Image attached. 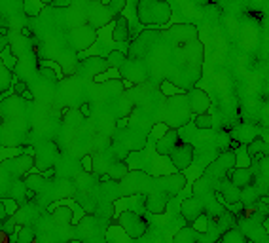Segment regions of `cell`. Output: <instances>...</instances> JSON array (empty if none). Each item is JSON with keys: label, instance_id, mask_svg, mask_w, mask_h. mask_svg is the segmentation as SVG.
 Segmentation results:
<instances>
[{"label": "cell", "instance_id": "obj_1", "mask_svg": "<svg viewBox=\"0 0 269 243\" xmlns=\"http://www.w3.org/2000/svg\"><path fill=\"white\" fill-rule=\"evenodd\" d=\"M157 120L159 124H165L171 130H182L188 124H192L194 116L190 109L188 93H177L173 97H163L161 107L157 109Z\"/></svg>", "mask_w": 269, "mask_h": 243}, {"label": "cell", "instance_id": "obj_2", "mask_svg": "<svg viewBox=\"0 0 269 243\" xmlns=\"http://www.w3.org/2000/svg\"><path fill=\"white\" fill-rule=\"evenodd\" d=\"M134 16L142 27H161L171 19L173 8L165 0H140L134 6Z\"/></svg>", "mask_w": 269, "mask_h": 243}, {"label": "cell", "instance_id": "obj_3", "mask_svg": "<svg viewBox=\"0 0 269 243\" xmlns=\"http://www.w3.org/2000/svg\"><path fill=\"white\" fill-rule=\"evenodd\" d=\"M120 190L123 198H136V196H150L156 190V178L150 177L144 171L131 169L129 175L120 182Z\"/></svg>", "mask_w": 269, "mask_h": 243}, {"label": "cell", "instance_id": "obj_4", "mask_svg": "<svg viewBox=\"0 0 269 243\" xmlns=\"http://www.w3.org/2000/svg\"><path fill=\"white\" fill-rule=\"evenodd\" d=\"M161 31L156 29H146L142 31L133 42L127 48V55L129 59H136V61H148L152 57V53L156 51L157 44L161 40Z\"/></svg>", "mask_w": 269, "mask_h": 243}, {"label": "cell", "instance_id": "obj_5", "mask_svg": "<svg viewBox=\"0 0 269 243\" xmlns=\"http://www.w3.org/2000/svg\"><path fill=\"white\" fill-rule=\"evenodd\" d=\"M235 167H237V152L235 150H227V152H222L203 171L201 177H205L209 182H212L216 192H218V182L227 177Z\"/></svg>", "mask_w": 269, "mask_h": 243}, {"label": "cell", "instance_id": "obj_6", "mask_svg": "<svg viewBox=\"0 0 269 243\" xmlns=\"http://www.w3.org/2000/svg\"><path fill=\"white\" fill-rule=\"evenodd\" d=\"M112 224H118L131 240H138L148 232V222L136 211H121L118 221L112 222Z\"/></svg>", "mask_w": 269, "mask_h": 243}, {"label": "cell", "instance_id": "obj_7", "mask_svg": "<svg viewBox=\"0 0 269 243\" xmlns=\"http://www.w3.org/2000/svg\"><path fill=\"white\" fill-rule=\"evenodd\" d=\"M114 141H120L121 145H125L131 152H140L146 148L148 143V131H144L138 126H127L123 130H118Z\"/></svg>", "mask_w": 269, "mask_h": 243}, {"label": "cell", "instance_id": "obj_8", "mask_svg": "<svg viewBox=\"0 0 269 243\" xmlns=\"http://www.w3.org/2000/svg\"><path fill=\"white\" fill-rule=\"evenodd\" d=\"M59 148H57V145L55 143H51V141H42L36 148H34V160H36V167L40 169V171H49V169H53L55 165H57V162H59Z\"/></svg>", "mask_w": 269, "mask_h": 243}, {"label": "cell", "instance_id": "obj_9", "mask_svg": "<svg viewBox=\"0 0 269 243\" xmlns=\"http://www.w3.org/2000/svg\"><path fill=\"white\" fill-rule=\"evenodd\" d=\"M163 34H165L175 46H184V44H190V42L199 40L197 27L192 25V23H175V25H171Z\"/></svg>", "mask_w": 269, "mask_h": 243}, {"label": "cell", "instance_id": "obj_10", "mask_svg": "<svg viewBox=\"0 0 269 243\" xmlns=\"http://www.w3.org/2000/svg\"><path fill=\"white\" fill-rule=\"evenodd\" d=\"M120 74L125 80H131L134 84H142L152 76V65L148 61H136V59H129L125 65L120 68Z\"/></svg>", "mask_w": 269, "mask_h": 243}, {"label": "cell", "instance_id": "obj_11", "mask_svg": "<svg viewBox=\"0 0 269 243\" xmlns=\"http://www.w3.org/2000/svg\"><path fill=\"white\" fill-rule=\"evenodd\" d=\"M184 188H186V175L180 173V171L156 177V190L163 192V194H167L169 198L179 196Z\"/></svg>", "mask_w": 269, "mask_h": 243}, {"label": "cell", "instance_id": "obj_12", "mask_svg": "<svg viewBox=\"0 0 269 243\" xmlns=\"http://www.w3.org/2000/svg\"><path fill=\"white\" fill-rule=\"evenodd\" d=\"M220 154H222V152H220V148L216 146L214 137H210V139H201V143L195 146V162H194V163H197L199 167H203V171H205Z\"/></svg>", "mask_w": 269, "mask_h": 243}, {"label": "cell", "instance_id": "obj_13", "mask_svg": "<svg viewBox=\"0 0 269 243\" xmlns=\"http://www.w3.org/2000/svg\"><path fill=\"white\" fill-rule=\"evenodd\" d=\"M86 16H88V25H91L93 29H101L106 23L116 19V16L108 10V6L106 4H101V2H91V4H88L86 6Z\"/></svg>", "mask_w": 269, "mask_h": 243}, {"label": "cell", "instance_id": "obj_14", "mask_svg": "<svg viewBox=\"0 0 269 243\" xmlns=\"http://www.w3.org/2000/svg\"><path fill=\"white\" fill-rule=\"evenodd\" d=\"M68 38H70V42L74 46V49H78V51L88 49L90 46L97 42V29H93L91 25H84V27L72 29L68 32Z\"/></svg>", "mask_w": 269, "mask_h": 243}, {"label": "cell", "instance_id": "obj_15", "mask_svg": "<svg viewBox=\"0 0 269 243\" xmlns=\"http://www.w3.org/2000/svg\"><path fill=\"white\" fill-rule=\"evenodd\" d=\"M169 162L173 163V167H177L180 173L190 167L195 162V146L188 145V143H180L179 146L173 150V154L169 156Z\"/></svg>", "mask_w": 269, "mask_h": 243}, {"label": "cell", "instance_id": "obj_16", "mask_svg": "<svg viewBox=\"0 0 269 243\" xmlns=\"http://www.w3.org/2000/svg\"><path fill=\"white\" fill-rule=\"evenodd\" d=\"M180 217L184 219L186 224L194 226L201 217H205V207L201 205V201L190 196L188 199H182V203H180Z\"/></svg>", "mask_w": 269, "mask_h": 243}, {"label": "cell", "instance_id": "obj_17", "mask_svg": "<svg viewBox=\"0 0 269 243\" xmlns=\"http://www.w3.org/2000/svg\"><path fill=\"white\" fill-rule=\"evenodd\" d=\"M231 137L233 141H237L239 145L248 146L252 141H256L258 137H262V128H256L252 124H239L237 128L231 130Z\"/></svg>", "mask_w": 269, "mask_h": 243}, {"label": "cell", "instance_id": "obj_18", "mask_svg": "<svg viewBox=\"0 0 269 243\" xmlns=\"http://www.w3.org/2000/svg\"><path fill=\"white\" fill-rule=\"evenodd\" d=\"M188 101H190V109L194 116H199V114H207L210 109V97L207 91L203 89H192L188 91Z\"/></svg>", "mask_w": 269, "mask_h": 243}, {"label": "cell", "instance_id": "obj_19", "mask_svg": "<svg viewBox=\"0 0 269 243\" xmlns=\"http://www.w3.org/2000/svg\"><path fill=\"white\" fill-rule=\"evenodd\" d=\"M110 66V63L99 55L95 57H88V59H82V63H78V70L82 72V76L90 78V76H97V74H103L106 68Z\"/></svg>", "mask_w": 269, "mask_h": 243}, {"label": "cell", "instance_id": "obj_20", "mask_svg": "<svg viewBox=\"0 0 269 243\" xmlns=\"http://www.w3.org/2000/svg\"><path fill=\"white\" fill-rule=\"evenodd\" d=\"M180 143V135H179V131L177 130H169V131L165 133L159 141H156V152H157V156H171L173 154V150L179 146Z\"/></svg>", "mask_w": 269, "mask_h": 243}, {"label": "cell", "instance_id": "obj_21", "mask_svg": "<svg viewBox=\"0 0 269 243\" xmlns=\"http://www.w3.org/2000/svg\"><path fill=\"white\" fill-rule=\"evenodd\" d=\"M171 203V198L159 190H154L150 196H146V213L152 215H163L167 211V205Z\"/></svg>", "mask_w": 269, "mask_h": 243}, {"label": "cell", "instance_id": "obj_22", "mask_svg": "<svg viewBox=\"0 0 269 243\" xmlns=\"http://www.w3.org/2000/svg\"><path fill=\"white\" fill-rule=\"evenodd\" d=\"M131 25H129V19L121 14V16H118L116 17V21H114V31H112V38L114 42H127V44H131Z\"/></svg>", "mask_w": 269, "mask_h": 243}, {"label": "cell", "instance_id": "obj_23", "mask_svg": "<svg viewBox=\"0 0 269 243\" xmlns=\"http://www.w3.org/2000/svg\"><path fill=\"white\" fill-rule=\"evenodd\" d=\"M227 177L231 180V184L237 186L239 190H245L250 184H254V173L250 167H235Z\"/></svg>", "mask_w": 269, "mask_h": 243}, {"label": "cell", "instance_id": "obj_24", "mask_svg": "<svg viewBox=\"0 0 269 243\" xmlns=\"http://www.w3.org/2000/svg\"><path fill=\"white\" fill-rule=\"evenodd\" d=\"M260 201H262V192L258 190L256 184H250L248 188L241 190V203L247 207V211H254Z\"/></svg>", "mask_w": 269, "mask_h": 243}, {"label": "cell", "instance_id": "obj_25", "mask_svg": "<svg viewBox=\"0 0 269 243\" xmlns=\"http://www.w3.org/2000/svg\"><path fill=\"white\" fill-rule=\"evenodd\" d=\"M173 243H201V234L192 224H186L175 234Z\"/></svg>", "mask_w": 269, "mask_h": 243}, {"label": "cell", "instance_id": "obj_26", "mask_svg": "<svg viewBox=\"0 0 269 243\" xmlns=\"http://www.w3.org/2000/svg\"><path fill=\"white\" fill-rule=\"evenodd\" d=\"M179 135H180V141H182V143H188V145H194V146H197L203 139V137H199V130L194 126V122L188 124L186 128L179 130Z\"/></svg>", "mask_w": 269, "mask_h": 243}, {"label": "cell", "instance_id": "obj_27", "mask_svg": "<svg viewBox=\"0 0 269 243\" xmlns=\"http://www.w3.org/2000/svg\"><path fill=\"white\" fill-rule=\"evenodd\" d=\"M38 236L34 232V228L30 226H19L17 232L12 236V243H34Z\"/></svg>", "mask_w": 269, "mask_h": 243}, {"label": "cell", "instance_id": "obj_28", "mask_svg": "<svg viewBox=\"0 0 269 243\" xmlns=\"http://www.w3.org/2000/svg\"><path fill=\"white\" fill-rule=\"evenodd\" d=\"M51 219L55 222V228H68V226H70V221H72V211H70L68 207H59V209L51 215Z\"/></svg>", "mask_w": 269, "mask_h": 243}, {"label": "cell", "instance_id": "obj_29", "mask_svg": "<svg viewBox=\"0 0 269 243\" xmlns=\"http://www.w3.org/2000/svg\"><path fill=\"white\" fill-rule=\"evenodd\" d=\"M25 182H27L29 190L36 192V196H38V194L44 192L45 184H47V178H45L44 175H29V177L25 178Z\"/></svg>", "mask_w": 269, "mask_h": 243}, {"label": "cell", "instance_id": "obj_30", "mask_svg": "<svg viewBox=\"0 0 269 243\" xmlns=\"http://www.w3.org/2000/svg\"><path fill=\"white\" fill-rule=\"evenodd\" d=\"M106 61L110 63V66H116V68H121V66H123L125 63H127V61H129V55H127L125 51H121V49H112V51L108 53Z\"/></svg>", "mask_w": 269, "mask_h": 243}, {"label": "cell", "instance_id": "obj_31", "mask_svg": "<svg viewBox=\"0 0 269 243\" xmlns=\"http://www.w3.org/2000/svg\"><path fill=\"white\" fill-rule=\"evenodd\" d=\"M220 196H222V201L225 203V207H229V205H233V203H239V201H241V190H239L237 186H233V184H231L229 188H225Z\"/></svg>", "mask_w": 269, "mask_h": 243}, {"label": "cell", "instance_id": "obj_32", "mask_svg": "<svg viewBox=\"0 0 269 243\" xmlns=\"http://www.w3.org/2000/svg\"><path fill=\"white\" fill-rule=\"evenodd\" d=\"M194 126L199 130V131H209V130H212L214 128V120H212V116L207 112V114H199V116H194Z\"/></svg>", "mask_w": 269, "mask_h": 243}, {"label": "cell", "instance_id": "obj_33", "mask_svg": "<svg viewBox=\"0 0 269 243\" xmlns=\"http://www.w3.org/2000/svg\"><path fill=\"white\" fill-rule=\"evenodd\" d=\"M17 211H19V201H15V199L12 198L2 199V221L14 217Z\"/></svg>", "mask_w": 269, "mask_h": 243}, {"label": "cell", "instance_id": "obj_34", "mask_svg": "<svg viewBox=\"0 0 269 243\" xmlns=\"http://www.w3.org/2000/svg\"><path fill=\"white\" fill-rule=\"evenodd\" d=\"M15 165H17V169H19L21 175H27L36 165V160H34V156H19L15 160Z\"/></svg>", "mask_w": 269, "mask_h": 243}, {"label": "cell", "instance_id": "obj_35", "mask_svg": "<svg viewBox=\"0 0 269 243\" xmlns=\"http://www.w3.org/2000/svg\"><path fill=\"white\" fill-rule=\"evenodd\" d=\"M0 72H2V80H0V89L6 93V91H10L12 88V82H14V70H10L8 66H0Z\"/></svg>", "mask_w": 269, "mask_h": 243}, {"label": "cell", "instance_id": "obj_36", "mask_svg": "<svg viewBox=\"0 0 269 243\" xmlns=\"http://www.w3.org/2000/svg\"><path fill=\"white\" fill-rule=\"evenodd\" d=\"M264 148H266V141H264V137H258L247 146V152L250 158H256V156L264 154Z\"/></svg>", "mask_w": 269, "mask_h": 243}, {"label": "cell", "instance_id": "obj_37", "mask_svg": "<svg viewBox=\"0 0 269 243\" xmlns=\"http://www.w3.org/2000/svg\"><path fill=\"white\" fill-rule=\"evenodd\" d=\"M106 6H108V10L112 12L114 16L118 17V16H121V14H123V8L127 6V2H123V0H112V2H108Z\"/></svg>", "mask_w": 269, "mask_h": 243}, {"label": "cell", "instance_id": "obj_38", "mask_svg": "<svg viewBox=\"0 0 269 243\" xmlns=\"http://www.w3.org/2000/svg\"><path fill=\"white\" fill-rule=\"evenodd\" d=\"M15 61H17V59H15V57L12 55L10 48L2 51V65H4V66H8L10 70H14V66H15Z\"/></svg>", "mask_w": 269, "mask_h": 243}, {"label": "cell", "instance_id": "obj_39", "mask_svg": "<svg viewBox=\"0 0 269 243\" xmlns=\"http://www.w3.org/2000/svg\"><path fill=\"white\" fill-rule=\"evenodd\" d=\"M15 95H17V97H19V99H21L23 95H25V93H27V91H29V89H27V84H25V82H17V84H15Z\"/></svg>", "mask_w": 269, "mask_h": 243}, {"label": "cell", "instance_id": "obj_40", "mask_svg": "<svg viewBox=\"0 0 269 243\" xmlns=\"http://www.w3.org/2000/svg\"><path fill=\"white\" fill-rule=\"evenodd\" d=\"M82 243H110L105 236H93V238H90V240H86V242Z\"/></svg>", "mask_w": 269, "mask_h": 243}, {"label": "cell", "instance_id": "obj_41", "mask_svg": "<svg viewBox=\"0 0 269 243\" xmlns=\"http://www.w3.org/2000/svg\"><path fill=\"white\" fill-rule=\"evenodd\" d=\"M91 105L90 103H84V105H80V112L84 114V118H90L91 116V109H90Z\"/></svg>", "mask_w": 269, "mask_h": 243}, {"label": "cell", "instance_id": "obj_42", "mask_svg": "<svg viewBox=\"0 0 269 243\" xmlns=\"http://www.w3.org/2000/svg\"><path fill=\"white\" fill-rule=\"evenodd\" d=\"M258 243H269V234H266V236H264V238H262Z\"/></svg>", "mask_w": 269, "mask_h": 243}, {"label": "cell", "instance_id": "obj_43", "mask_svg": "<svg viewBox=\"0 0 269 243\" xmlns=\"http://www.w3.org/2000/svg\"><path fill=\"white\" fill-rule=\"evenodd\" d=\"M70 243H72V242H70Z\"/></svg>", "mask_w": 269, "mask_h": 243}]
</instances>
